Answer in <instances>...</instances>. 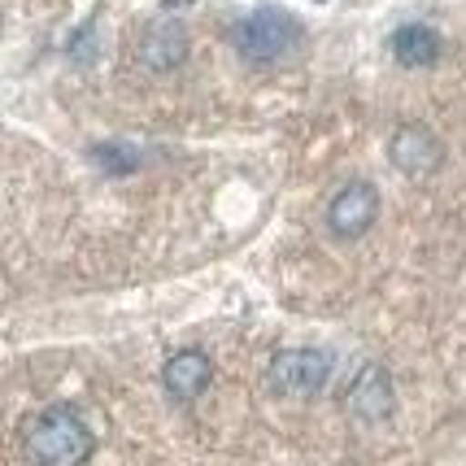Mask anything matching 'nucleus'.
<instances>
[{
  "label": "nucleus",
  "instance_id": "nucleus-1",
  "mask_svg": "<svg viewBox=\"0 0 466 466\" xmlns=\"http://www.w3.org/2000/svg\"><path fill=\"white\" fill-rule=\"evenodd\" d=\"M22 453L31 466H83L96 453V436L79 410L48 406L22 427Z\"/></svg>",
  "mask_w": 466,
  "mask_h": 466
},
{
  "label": "nucleus",
  "instance_id": "nucleus-2",
  "mask_svg": "<svg viewBox=\"0 0 466 466\" xmlns=\"http://www.w3.org/2000/svg\"><path fill=\"white\" fill-rule=\"evenodd\" d=\"M305 40V26L288 9L262 5L240 22H231V48L240 53L248 66H275V61L292 57Z\"/></svg>",
  "mask_w": 466,
  "mask_h": 466
},
{
  "label": "nucleus",
  "instance_id": "nucleus-3",
  "mask_svg": "<svg viewBox=\"0 0 466 466\" xmlns=\"http://www.w3.org/2000/svg\"><path fill=\"white\" fill-rule=\"evenodd\" d=\"M331 380V353L327 349H284L270 358V388L292 401L319 397Z\"/></svg>",
  "mask_w": 466,
  "mask_h": 466
},
{
  "label": "nucleus",
  "instance_id": "nucleus-4",
  "mask_svg": "<svg viewBox=\"0 0 466 466\" xmlns=\"http://www.w3.org/2000/svg\"><path fill=\"white\" fill-rule=\"evenodd\" d=\"M375 223H380V192H375V183L349 179L327 201V227H331L336 240H362Z\"/></svg>",
  "mask_w": 466,
  "mask_h": 466
},
{
  "label": "nucleus",
  "instance_id": "nucleus-5",
  "mask_svg": "<svg viewBox=\"0 0 466 466\" xmlns=\"http://www.w3.org/2000/svg\"><path fill=\"white\" fill-rule=\"evenodd\" d=\"M392 406H397V388H392L388 366L384 362H362L358 375L349 380L345 410L358 419V423H384V419H392Z\"/></svg>",
  "mask_w": 466,
  "mask_h": 466
},
{
  "label": "nucleus",
  "instance_id": "nucleus-6",
  "mask_svg": "<svg viewBox=\"0 0 466 466\" xmlns=\"http://www.w3.org/2000/svg\"><path fill=\"white\" fill-rule=\"evenodd\" d=\"M192 53V35L179 18H157L140 31V44H136V57H140L144 70L153 75H175Z\"/></svg>",
  "mask_w": 466,
  "mask_h": 466
},
{
  "label": "nucleus",
  "instance_id": "nucleus-7",
  "mask_svg": "<svg viewBox=\"0 0 466 466\" xmlns=\"http://www.w3.org/2000/svg\"><path fill=\"white\" fill-rule=\"evenodd\" d=\"M388 162L397 166L401 175H410V179H427V175H436L445 166V148L427 127L401 122L392 131V140H388Z\"/></svg>",
  "mask_w": 466,
  "mask_h": 466
},
{
  "label": "nucleus",
  "instance_id": "nucleus-8",
  "mask_svg": "<svg viewBox=\"0 0 466 466\" xmlns=\"http://www.w3.org/2000/svg\"><path fill=\"white\" fill-rule=\"evenodd\" d=\"M214 384V366L205 358L201 349H183L175 358H166L162 366V388L170 401H179V406H192V401H201L205 392Z\"/></svg>",
  "mask_w": 466,
  "mask_h": 466
},
{
  "label": "nucleus",
  "instance_id": "nucleus-9",
  "mask_svg": "<svg viewBox=\"0 0 466 466\" xmlns=\"http://www.w3.org/2000/svg\"><path fill=\"white\" fill-rule=\"evenodd\" d=\"M392 57L397 66H406V70H427V66H436L441 53H445V40H441V31L436 26H427V22H401L397 31H392Z\"/></svg>",
  "mask_w": 466,
  "mask_h": 466
},
{
  "label": "nucleus",
  "instance_id": "nucleus-10",
  "mask_svg": "<svg viewBox=\"0 0 466 466\" xmlns=\"http://www.w3.org/2000/svg\"><path fill=\"white\" fill-rule=\"evenodd\" d=\"M87 162L96 166L101 175H109V179H127V175H136L144 166V153L131 140H96L87 148Z\"/></svg>",
  "mask_w": 466,
  "mask_h": 466
},
{
  "label": "nucleus",
  "instance_id": "nucleus-11",
  "mask_svg": "<svg viewBox=\"0 0 466 466\" xmlns=\"http://www.w3.org/2000/svg\"><path fill=\"white\" fill-rule=\"evenodd\" d=\"M92 31H96V22H83L75 31V40H70V57L75 61H92V40H96Z\"/></svg>",
  "mask_w": 466,
  "mask_h": 466
},
{
  "label": "nucleus",
  "instance_id": "nucleus-12",
  "mask_svg": "<svg viewBox=\"0 0 466 466\" xmlns=\"http://www.w3.org/2000/svg\"><path fill=\"white\" fill-rule=\"evenodd\" d=\"M166 9H179V5H187V0H162Z\"/></svg>",
  "mask_w": 466,
  "mask_h": 466
}]
</instances>
